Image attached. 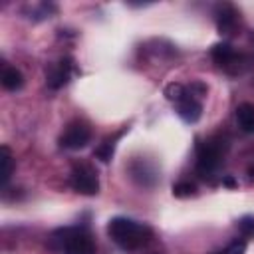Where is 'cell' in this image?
Masks as SVG:
<instances>
[{"mask_svg": "<svg viewBox=\"0 0 254 254\" xmlns=\"http://www.w3.org/2000/svg\"><path fill=\"white\" fill-rule=\"evenodd\" d=\"M107 234L123 250H137L149 242L151 228L137 220H131L125 216H115L107 224Z\"/></svg>", "mask_w": 254, "mask_h": 254, "instance_id": "obj_1", "label": "cell"}, {"mask_svg": "<svg viewBox=\"0 0 254 254\" xmlns=\"http://www.w3.org/2000/svg\"><path fill=\"white\" fill-rule=\"evenodd\" d=\"M228 149V143L222 137H210L196 149V171L202 179L214 175L222 163V157Z\"/></svg>", "mask_w": 254, "mask_h": 254, "instance_id": "obj_2", "label": "cell"}, {"mask_svg": "<svg viewBox=\"0 0 254 254\" xmlns=\"http://www.w3.org/2000/svg\"><path fill=\"white\" fill-rule=\"evenodd\" d=\"M52 242H56V248L64 254H95L91 236L81 228H60L52 234Z\"/></svg>", "mask_w": 254, "mask_h": 254, "instance_id": "obj_3", "label": "cell"}, {"mask_svg": "<svg viewBox=\"0 0 254 254\" xmlns=\"http://www.w3.org/2000/svg\"><path fill=\"white\" fill-rule=\"evenodd\" d=\"M69 185L75 192L93 196L99 192V179H97V171L89 165V163H75L69 175Z\"/></svg>", "mask_w": 254, "mask_h": 254, "instance_id": "obj_4", "label": "cell"}, {"mask_svg": "<svg viewBox=\"0 0 254 254\" xmlns=\"http://www.w3.org/2000/svg\"><path fill=\"white\" fill-rule=\"evenodd\" d=\"M91 139V129L81 123V121H73L65 127V131L62 133L60 137V145L64 149H69V151H77V149H83Z\"/></svg>", "mask_w": 254, "mask_h": 254, "instance_id": "obj_5", "label": "cell"}, {"mask_svg": "<svg viewBox=\"0 0 254 254\" xmlns=\"http://www.w3.org/2000/svg\"><path fill=\"white\" fill-rule=\"evenodd\" d=\"M210 56H212V60H214L220 67H224L226 71H230V73H238V71H240L238 65H240V62H242V56L236 54L230 44H226V42L214 44L212 50H210Z\"/></svg>", "mask_w": 254, "mask_h": 254, "instance_id": "obj_6", "label": "cell"}, {"mask_svg": "<svg viewBox=\"0 0 254 254\" xmlns=\"http://www.w3.org/2000/svg\"><path fill=\"white\" fill-rule=\"evenodd\" d=\"M177 113L183 121L187 123H196L202 115V103L196 99V95H192L189 89H187V95L177 101Z\"/></svg>", "mask_w": 254, "mask_h": 254, "instance_id": "obj_7", "label": "cell"}, {"mask_svg": "<svg viewBox=\"0 0 254 254\" xmlns=\"http://www.w3.org/2000/svg\"><path fill=\"white\" fill-rule=\"evenodd\" d=\"M71 67H73V64H71L69 58L60 60V62L50 69V73H48V85H50L52 89H60L62 85H65V83L69 81Z\"/></svg>", "mask_w": 254, "mask_h": 254, "instance_id": "obj_8", "label": "cell"}, {"mask_svg": "<svg viewBox=\"0 0 254 254\" xmlns=\"http://www.w3.org/2000/svg\"><path fill=\"white\" fill-rule=\"evenodd\" d=\"M216 22H218L220 34H232L238 22V12L230 4H222L216 8Z\"/></svg>", "mask_w": 254, "mask_h": 254, "instance_id": "obj_9", "label": "cell"}, {"mask_svg": "<svg viewBox=\"0 0 254 254\" xmlns=\"http://www.w3.org/2000/svg\"><path fill=\"white\" fill-rule=\"evenodd\" d=\"M131 177L143 187H151L157 181V173H155V169L149 171V163L147 161H135L131 165Z\"/></svg>", "mask_w": 254, "mask_h": 254, "instance_id": "obj_10", "label": "cell"}, {"mask_svg": "<svg viewBox=\"0 0 254 254\" xmlns=\"http://www.w3.org/2000/svg\"><path fill=\"white\" fill-rule=\"evenodd\" d=\"M236 123L244 133H254V103H240L236 107Z\"/></svg>", "mask_w": 254, "mask_h": 254, "instance_id": "obj_11", "label": "cell"}, {"mask_svg": "<svg viewBox=\"0 0 254 254\" xmlns=\"http://www.w3.org/2000/svg\"><path fill=\"white\" fill-rule=\"evenodd\" d=\"M0 79H2V87L8 89V91H16V89H20L24 85V75L16 67H6L2 71V77Z\"/></svg>", "mask_w": 254, "mask_h": 254, "instance_id": "obj_12", "label": "cell"}, {"mask_svg": "<svg viewBox=\"0 0 254 254\" xmlns=\"http://www.w3.org/2000/svg\"><path fill=\"white\" fill-rule=\"evenodd\" d=\"M0 175H2V187L8 185L10 177H12V171H14V159H12V153L8 149V145H2L0 147Z\"/></svg>", "mask_w": 254, "mask_h": 254, "instance_id": "obj_13", "label": "cell"}, {"mask_svg": "<svg viewBox=\"0 0 254 254\" xmlns=\"http://www.w3.org/2000/svg\"><path fill=\"white\" fill-rule=\"evenodd\" d=\"M125 131V129H123ZM123 131H119L117 135H113V137H107V139H103V143L93 151V155L99 159V161H103V163H107V161H111V157H113V151H115V141L123 135Z\"/></svg>", "mask_w": 254, "mask_h": 254, "instance_id": "obj_14", "label": "cell"}, {"mask_svg": "<svg viewBox=\"0 0 254 254\" xmlns=\"http://www.w3.org/2000/svg\"><path fill=\"white\" fill-rule=\"evenodd\" d=\"M165 97L169 99V101H173V103H177V101H181L185 95H187V87L185 85H181V83H169V85H165Z\"/></svg>", "mask_w": 254, "mask_h": 254, "instance_id": "obj_15", "label": "cell"}, {"mask_svg": "<svg viewBox=\"0 0 254 254\" xmlns=\"http://www.w3.org/2000/svg\"><path fill=\"white\" fill-rule=\"evenodd\" d=\"M194 192H196V187L190 181H181V183H177L173 187V194L177 198H187V196H192Z\"/></svg>", "mask_w": 254, "mask_h": 254, "instance_id": "obj_16", "label": "cell"}, {"mask_svg": "<svg viewBox=\"0 0 254 254\" xmlns=\"http://www.w3.org/2000/svg\"><path fill=\"white\" fill-rule=\"evenodd\" d=\"M244 252H246V242L244 240H234L224 250H218L214 254H244Z\"/></svg>", "mask_w": 254, "mask_h": 254, "instance_id": "obj_17", "label": "cell"}, {"mask_svg": "<svg viewBox=\"0 0 254 254\" xmlns=\"http://www.w3.org/2000/svg\"><path fill=\"white\" fill-rule=\"evenodd\" d=\"M238 228H240L244 234H254V218H252V216H244V218L238 222Z\"/></svg>", "mask_w": 254, "mask_h": 254, "instance_id": "obj_18", "label": "cell"}, {"mask_svg": "<svg viewBox=\"0 0 254 254\" xmlns=\"http://www.w3.org/2000/svg\"><path fill=\"white\" fill-rule=\"evenodd\" d=\"M222 185H226V187H236V181H234L232 177H224V179H222Z\"/></svg>", "mask_w": 254, "mask_h": 254, "instance_id": "obj_19", "label": "cell"}]
</instances>
